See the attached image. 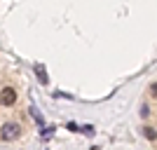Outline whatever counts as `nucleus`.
<instances>
[{"label": "nucleus", "mask_w": 157, "mask_h": 150, "mask_svg": "<svg viewBox=\"0 0 157 150\" xmlns=\"http://www.w3.org/2000/svg\"><path fill=\"white\" fill-rule=\"evenodd\" d=\"M31 115H33V120H35L38 124H45V120H42V115L38 113V108H31Z\"/></svg>", "instance_id": "20e7f679"}, {"label": "nucleus", "mask_w": 157, "mask_h": 150, "mask_svg": "<svg viewBox=\"0 0 157 150\" xmlns=\"http://www.w3.org/2000/svg\"><path fill=\"white\" fill-rule=\"evenodd\" d=\"M33 68H35V73H38V80H40V85H47V82H49V78H47V71H45V66H42V63H35Z\"/></svg>", "instance_id": "7ed1b4c3"}, {"label": "nucleus", "mask_w": 157, "mask_h": 150, "mask_svg": "<svg viewBox=\"0 0 157 150\" xmlns=\"http://www.w3.org/2000/svg\"><path fill=\"white\" fill-rule=\"evenodd\" d=\"M17 136H19V124L17 122H5L2 124V129H0V138H2V141H14Z\"/></svg>", "instance_id": "f257e3e1"}, {"label": "nucleus", "mask_w": 157, "mask_h": 150, "mask_svg": "<svg viewBox=\"0 0 157 150\" xmlns=\"http://www.w3.org/2000/svg\"><path fill=\"white\" fill-rule=\"evenodd\" d=\"M66 127H68V129H71V131H80V127H78V124H75V122H68V124H66Z\"/></svg>", "instance_id": "0eeeda50"}, {"label": "nucleus", "mask_w": 157, "mask_h": 150, "mask_svg": "<svg viewBox=\"0 0 157 150\" xmlns=\"http://www.w3.org/2000/svg\"><path fill=\"white\" fill-rule=\"evenodd\" d=\"M17 103V91L12 87H5L0 91V106H14Z\"/></svg>", "instance_id": "f03ea898"}, {"label": "nucleus", "mask_w": 157, "mask_h": 150, "mask_svg": "<svg viewBox=\"0 0 157 150\" xmlns=\"http://www.w3.org/2000/svg\"><path fill=\"white\" fill-rule=\"evenodd\" d=\"M54 134V127H47V129H42V138H49Z\"/></svg>", "instance_id": "423d86ee"}, {"label": "nucleus", "mask_w": 157, "mask_h": 150, "mask_svg": "<svg viewBox=\"0 0 157 150\" xmlns=\"http://www.w3.org/2000/svg\"><path fill=\"white\" fill-rule=\"evenodd\" d=\"M80 131L87 134V136H92V134H94V127H92V124H85V127H80Z\"/></svg>", "instance_id": "39448f33"}]
</instances>
